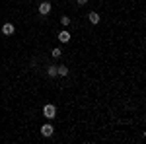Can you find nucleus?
<instances>
[{
    "instance_id": "nucleus-7",
    "label": "nucleus",
    "mask_w": 146,
    "mask_h": 144,
    "mask_svg": "<svg viewBox=\"0 0 146 144\" xmlns=\"http://www.w3.org/2000/svg\"><path fill=\"white\" fill-rule=\"evenodd\" d=\"M56 37H58V41H60V43H68V41H70V37H72V35L68 33L66 29H62V31H58V35H56Z\"/></svg>"
},
{
    "instance_id": "nucleus-6",
    "label": "nucleus",
    "mask_w": 146,
    "mask_h": 144,
    "mask_svg": "<svg viewBox=\"0 0 146 144\" xmlns=\"http://www.w3.org/2000/svg\"><path fill=\"white\" fill-rule=\"evenodd\" d=\"M56 74H58L60 78H66L68 74H70V70H68L66 64H58V66H56Z\"/></svg>"
},
{
    "instance_id": "nucleus-4",
    "label": "nucleus",
    "mask_w": 146,
    "mask_h": 144,
    "mask_svg": "<svg viewBox=\"0 0 146 144\" xmlns=\"http://www.w3.org/2000/svg\"><path fill=\"white\" fill-rule=\"evenodd\" d=\"M2 33L6 35V37L14 35V33H16V27H14V23H12V22H6L4 25H2Z\"/></svg>"
},
{
    "instance_id": "nucleus-10",
    "label": "nucleus",
    "mask_w": 146,
    "mask_h": 144,
    "mask_svg": "<svg viewBox=\"0 0 146 144\" xmlns=\"http://www.w3.org/2000/svg\"><path fill=\"white\" fill-rule=\"evenodd\" d=\"M51 56H53V58H60V56H62V51L56 47V49H53V51H51Z\"/></svg>"
},
{
    "instance_id": "nucleus-9",
    "label": "nucleus",
    "mask_w": 146,
    "mask_h": 144,
    "mask_svg": "<svg viewBox=\"0 0 146 144\" xmlns=\"http://www.w3.org/2000/svg\"><path fill=\"white\" fill-rule=\"evenodd\" d=\"M70 23H72V20H70L68 16H62V18H60V25H62V27H68Z\"/></svg>"
},
{
    "instance_id": "nucleus-8",
    "label": "nucleus",
    "mask_w": 146,
    "mask_h": 144,
    "mask_svg": "<svg viewBox=\"0 0 146 144\" xmlns=\"http://www.w3.org/2000/svg\"><path fill=\"white\" fill-rule=\"evenodd\" d=\"M47 76L49 78H56L58 74H56V66H47Z\"/></svg>"
},
{
    "instance_id": "nucleus-3",
    "label": "nucleus",
    "mask_w": 146,
    "mask_h": 144,
    "mask_svg": "<svg viewBox=\"0 0 146 144\" xmlns=\"http://www.w3.org/2000/svg\"><path fill=\"white\" fill-rule=\"evenodd\" d=\"M53 133H55L53 125H49V123H45V125H41V136H45V138H49V136H53Z\"/></svg>"
},
{
    "instance_id": "nucleus-1",
    "label": "nucleus",
    "mask_w": 146,
    "mask_h": 144,
    "mask_svg": "<svg viewBox=\"0 0 146 144\" xmlns=\"http://www.w3.org/2000/svg\"><path fill=\"white\" fill-rule=\"evenodd\" d=\"M41 113H43L45 119L53 121V119H56V105H55V103H45L43 109H41Z\"/></svg>"
},
{
    "instance_id": "nucleus-11",
    "label": "nucleus",
    "mask_w": 146,
    "mask_h": 144,
    "mask_svg": "<svg viewBox=\"0 0 146 144\" xmlns=\"http://www.w3.org/2000/svg\"><path fill=\"white\" fill-rule=\"evenodd\" d=\"M78 2V6H84V4H88V0H76Z\"/></svg>"
},
{
    "instance_id": "nucleus-5",
    "label": "nucleus",
    "mask_w": 146,
    "mask_h": 144,
    "mask_svg": "<svg viewBox=\"0 0 146 144\" xmlns=\"http://www.w3.org/2000/svg\"><path fill=\"white\" fill-rule=\"evenodd\" d=\"M88 22H90L92 25H98V23L101 22L100 14H98V12H90V14H88Z\"/></svg>"
},
{
    "instance_id": "nucleus-2",
    "label": "nucleus",
    "mask_w": 146,
    "mask_h": 144,
    "mask_svg": "<svg viewBox=\"0 0 146 144\" xmlns=\"http://www.w3.org/2000/svg\"><path fill=\"white\" fill-rule=\"evenodd\" d=\"M51 8H53V6H51V2H49V0H45V2H41V4H39L37 12H39V16H47V14L51 12Z\"/></svg>"
}]
</instances>
